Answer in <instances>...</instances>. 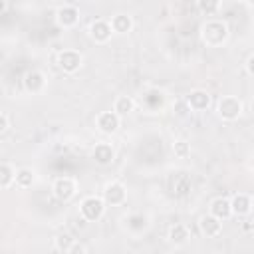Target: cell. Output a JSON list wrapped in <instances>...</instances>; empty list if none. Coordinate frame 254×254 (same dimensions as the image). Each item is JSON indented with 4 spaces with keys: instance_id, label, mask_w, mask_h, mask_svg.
Listing matches in <instances>:
<instances>
[{
    "instance_id": "f546056e",
    "label": "cell",
    "mask_w": 254,
    "mask_h": 254,
    "mask_svg": "<svg viewBox=\"0 0 254 254\" xmlns=\"http://www.w3.org/2000/svg\"><path fill=\"white\" fill-rule=\"evenodd\" d=\"M244 4H248V6H252V8H254V0H244Z\"/></svg>"
},
{
    "instance_id": "44dd1931",
    "label": "cell",
    "mask_w": 254,
    "mask_h": 254,
    "mask_svg": "<svg viewBox=\"0 0 254 254\" xmlns=\"http://www.w3.org/2000/svg\"><path fill=\"white\" fill-rule=\"evenodd\" d=\"M16 183V169L10 163H2L0 165V187L6 190Z\"/></svg>"
},
{
    "instance_id": "7402d4cb",
    "label": "cell",
    "mask_w": 254,
    "mask_h": 254,
    "mask_svg": "<svg viewBox=\"0 0 254 254\" xmlns=\"http://www.w3.org/2000/svg\"><path fill=\"white\" fill-rule=\"evenodd\" d=\"M73 244H75V238H71L69 234H58L54 238V248L58 252H64V254H69L71 248H73Z\"/></svg>"
},
{
    "instance_id": "277c9868",
    "label": "cell",
    "mask_w": 254,
    "mask_h": 254,
    "mask_svg": "<svg viewBox=\"0 0 254 254\" xmlns=\"http://www.w3.org/2000/svg\"><path fill=\"white\" fill-rule=\"evenodd\" d=\"M52 194L60 200V202H67L71 200L75 194H77V181L73 177H58L54 183H52Z\"/></svg>"
},
{
    "instance_id": "5bb4252c",
    "label": "cell",
    "mask_w": 254,
    "mask_h": 254,
    "mask_svg": "<svg viewBox=\"0 0 254 254\" xmlns=\"http://www.w3.org/2000/svg\"><path fill=\"white\" fill-rule=\"evenodd\" d=\"M208 212L214 214L216 218H220L222 222L228 220L230 216H234L232 214V204H230V198L228 196H216V198H212L210 204H208Z\"/></svg>"
},
{
    "instance_id": "52a82bcc",
    "label": "cell",
    "mask_w": 254,
    "mask_h": 254,
    "mask_svg": "<svg viewBox=\"0 0 254 254\" xmlns=\"http://www.w3.org/2000/svg\"><path fill=\"white\" fill-rule=\"evenodd\" d=\"M185 101H187V105H189L190 111L202 113V111H206V109L212 105V95H210L206 89L196 87V89H190V91L187 93Z\"/></svg>"
},
{
    "instance_id": "9a60e30c",
    "label": "cell",
    "mask_w": 254,
    "mask_h": 254,
    "mask_svg": "<svg viewBox=\"0 0 254 254\" xmlns=\"http://www.w3.org/2000/svg\"><path fill=\"white\" fill-rule=\"evenodd\" d=\"M230 204H232V214L234 216H246V214L252 212V196L246 194V192H236L230 198Z\"/></svg>"
},
{
    "instance_id": "e0dca14e",
    "label": "cell",
    "mask_w": 254,
    "mask_h": 254,
    "mask_svg": "<svg viewBox=\"0 0 254 254\" xmlns=\"http://www.w3.org/2000/svg\"><path fill=\"white\" fill-rule=\"evenodd\" d=\"M36 181H38V175H36V171L34 169H30V167H20V169H16V187L18 189H22V190H28V189H32L34 185H36Z\"/></svg>"
},
{
    "instance_id": "2e32d148",
    "label": "cell",
    "mask_w": 254,
    "mask_h": 254,
    "mask_svg": "<svg viewBox=\"0 0 254 254\" xmlns=\"http://www.w3.org/2000/svg\"><path fill=\"white\" fill-rule=\"evenodd\" d=\"M167 238H169L171 244H175V246H183V244H187V242L190 240V230H189L187 224L177 222V224H173V226L169 228Z\"/></svg>"
},
{
    "instance_id": "7a4b0ae2",
    "label": "cell",
    "mask_w": 254,
    "mask_h": 254,
    "mask_svg": "<svg viewBox=\"0 0 254 254\" xmlns=\"http://www.w3.org/2000/svg\"><path fill=\"white\" fill-rule=\"evenodd\" d=\"M105 206H107V202L103 200V196L89 194V196L81 198V202H79V216L85 222H97L105 214Z\"/></svg>"
},
{
    "instance_id": "8992f818",
    "label": "cell",
    "mask_w": 254,
    "mask_h": 254,
    "mask_svg": "<svg viewBox=\"0 0 254 254\" xmlns=\"http://www.w3.org/2000/svg\"><path fill=\"white\" fill-rule=\"evenodd\" d=\"M101 196L107 202V206H123L127 202V187L119 181H111L103 187Z\"/></svg>"
},
{
    "instance_id": "f1b7e54d",
    "label": "cell",
    "mask_w": 254,
    "mask_h": 254,
    "mask_svg": "<svg viewBox=\"0 0 254 254\" xmlns=\"http://www.w3.org/2000/svg\"><path fill=\"white\" fill-rule=\"evenodd\" d=\"M0 12L6 14L8 12V0H2V6H0Z\"/></svg>"
},
{
    "instance_id": "9c48e42d",
    "label": "cell",
    "mask_w": 254,
    "mask_h": 254,
    "mask_svg": "<svg viewBox=\"0 0 254 254\" xmlns=\"http://www.w3.org/2000/svg\"><path fill=\"white\" fill-rule=\"evenodd\" d=\"M87 34H89V38H91V42H95V44H105V42H109L111 40V36H113V28H111V22L109 20H93L91 24H89V28H87Z\"/></svg>"
},
{
    "instance_id": "ba28073f",
    "label": "cell",
    "mask_w": 254,
    "mask_h": 254,
    "mask_svg": "<svg viewBox=\"0 0 254 254\" xmlns=\"http://www.w3.org/2000/svg\"><path fill=\"white\" fill-rule=\"evenodd\" d=\"M95 127H97V131L103 133V135H113V133H117L119 127H121V115H117L113 109H111V111H101V113H97V117H95Z\"/></svg>"
},
{
    "instance_id": "30bf717a",
    "label": "cell",
    "mask_w": 254,
    "mask_h": 254,
    "mask_svg": "<svg viewBox=\"0 0 254 254\" xmlns=\"http://www.w3.org/2000/svg\"><path fill=\"white\" fill-rule=\"evenodd\" d=\"M22 85H24V89H26L28 93L38 95V93H42V91L46 89L48 79H46L44 71H40V69H30V71H26V73H24Z\"/></svg>"
},
{
    "instance_id": "ac0fdd59",
    "label": "cell",
    "mask_w": 254,
    "mask_h": 254,
    "mask_svg": "<svg viewBox=\"0 0 254 254\" xmlns=\"http://www.w3.org/2000/svg\"><path fill=\"white\" fill-rule=\"evenodd\" d=\"M109 22H111L113 34H119V36L129 34L133 30V26H135V22H133V18L129 14H115V16H111Z\"/></svg>"
},
{
    "instance_id": "7c38bea8",
    "label": "cell",
    "mask_w": 254,
    "mask_h": 254,
    "mask_svg": "<svg viewBox=\"0 0 254 254\" xmlns=\"http://www.w3.org/2000/svg\"><path fill=\"white\" fill-rule=\"evenodd\" d=\"M91 159H93L97 165H101V167L111 165V163L115 161V149H113V145L107 143V141L95 143V147L91 149Z\"/></svg>"
},
{
    "instance_id": "ffe728a7",
    "label": "cell",
    "mask_w": 254,
    "mask_h": 254,
    "mask_svg": "<svg viewBox=\"0 0 254 254\" xmlns=\"http://www.w3.org/2000/svg\"><path fill=\"white\" fill-rule=\"evenodd\" d=\"M113 111L117 115H129L135 111V99L131 95H117L115 101H113Z\"/></svg>"
},
{
    "instance_id": "4fadbf2b",
    "label": "cell",
    "mask_w": 254,
    "mask_h": 254,
    "mask_svg": "<svg viewBox=\"0 0 254 254\" xmlns=\"http://www.w3.org/2000/svg\"><path fill=\"white\" fill-rule=\"evenodd\" d=\"M198 230L206 238H216L222 232V220L208 212V214H204V216L198 218Z\"/></svg>"
},
{
    "instance_id": "484cf974",
    "label": "cell",
    "mask_w": 254,
    "mask_h": 254,
    "mask_svg": "<svg viewBox=\"0 0 254 254\" xmlns=\"http://www.w3.org/2000/svg\"><path fill=\"white\" fill-rule=\"evenodd\" d=\"M8 129H10V117L6 111H2L0 113V133H6Z\"/></svg>"
},
{
    "instance_id": "4316f807",
    "label": "cell",
    "mask_w": 254,
    "mask_h": 254,
    "mask_svg": "<svg viewBox=\"0 0 254 254\" xmlns=\"http://www.w3.org/2000/svg\"><path fill=\"white\" fill-rule=\"evenodd\" d=\"M244 67H246V73H248L250 77H254V54H250V56L246 58Z\"/></svg>"
},
{
    "instance_id": "83f0119b",
    "label": "cell",
    "mask_w": 254,
    "mask_h": 254,
    "mask_svg": "<svg viewBox=\"0 0 254 254\" xmlns=\"http://www.w3.org/2000/svg\"><path fill=\"white\" fill-rule=\"evenodd\" d=\"M85 252H87V248H85L81 242H77V240H75V244H73V248H71V252H69V254H85Z\"/></svg>"
},
{
    "instance_id": "603a6c76",
    "label": "cell",
    "mask_w": 254,
    "mask_h": 254,
    "mask_svg": "<svg viewBox=\"0 0 254 254\" xmlns=\"http://www.w3.org/2000/svg\"><path fill=\"white\" fill-rule=\"evenodd\" d=\"M196 6H198V12H200V14H204V16H214V14L220 12L222 0H198Z\"/></svg>"
},
{
    "instance_id": "3957f363",
    "label": "cell",
    "mask_w": 254,
    "mask_h": 254,
    "mask_svg": "<svg viewBox=\"0 0 254 254\" xmlns=\"http://www.w3.org/2000/svg\"><path fill=\"white\" fill-rule=\"evenodd\" d=\"M242 109L244 105L236 95H222L216 101V115L222 121H236L242 115Z\"/></svg>"
},
{
    "instance_id": "cb8c5ba5",
    "label": "cell",
    "mask_w": 254,
    "mask_h": 254,
    "mask_svg": "<svg viewBox=\"0 0 254 254\" xmlns=\"http://www.w3.org/2000/svg\"><path fill=\"white\" fill-rule=\"evenodd\" d=\"M163 91H159V89H151L145 97H143V103L149 107V109H153V111H157V109H161L163 107Z\"/></svg>"
},
{
    "instance_id": "5b68a950",
    "label": "cell",
    "mask_w": 254,
    "mask_h": 254,
    "mask_svg": "<svg viewBox=\"0 0 254 254\" xmlns=\"http://www.w3.org/2000/svg\"><path fill=\"white\" fill-rule=\"evenodd\" d=\"M83 65V56L81 52L77 50H71V48H65L58 54V67L64 71V73H77Z\"/></svg>"
},
{
    "instance_id": "d4e9b609",
    "label": "cell",
    "mask_w": 254,
    "mask_h": 254,
    "mask_svg": "<svg viewBox=\"0 0 254 254\" xmlns=\"http://www.w3.org/2000/svg\"><path fill=\"white\" fill-rule=\"evenodd\" d=\"M171 149H173L175 157H179V159H187V157L190 155V143L185 141V139H177Z\"/></svg>"
},
{
    "instance_id": "d6986e66",
    "label": "cell",
    "mask_w": 254,
    "mask_h": 254,
    "mask_svg": "<svg viewBox=\"0 0 254 254\" xmlns=\"http://www.w3.org/2000/svg\"><path fill=\"white\" fill-rule=\"evenodd\" d=\"M125 228L135 232V234H139V232L149 228V216L143 214V212H133V214L125 216Z\"/></svg>"
},
{
    "instance_id": "8fae6325",
    "label": "cell",
    "mask_w": 254,
    "mask_h": 254,
    "mask_svg": "<svg viewBox=\"0 0 254 254\" xmlns=\"http://www.w3.org/2000/svg\"><path fill=\"white\" fill-rule=\"evenodd\" d=\"M56 22L60 28L64 30H69V28H75L77 22H79V10L71 4H64L56 10Z\"/></svg>"
},
{
    "instance_id": "4dcf8cb0",
    "label": "cell",
    "mask_w": 254,
    "mask_h": 254,
    "mask_svg": "<svg viewBox=\"0 0 254 254\" xmlns=\"http://www.w3.org/2000/svg\"><path fill=\"white\" fill-rule=\"evenodd\" d=\"M252 212H254V194H252Z\"/></svg>"
},
{
    "instance_id": "6da1fadb",
    "label": "cell",
    "mask_w": 254,
    "mask_h": 254,
    "mask_svg": "<svg viewBox=\"0 0 254 254\" xmlns=\"http://www.w3.org/2000/svg\"><path fill=\"white\" fill-rule=\"evenodd\" d=\"M228 36H230V30L224 20L212 18L200 26V40L208 48H220L222 44H226Z\"/></svg>"
}]
</instances>
